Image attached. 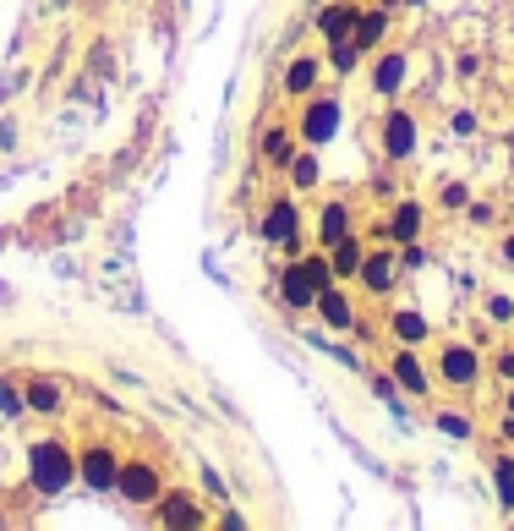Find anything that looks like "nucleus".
<instances>
[{
    "mask_svg": "<svg viewBox=\"0 0 514 531\" xmlns=\"http://www.w3.org/2000/svg\"><path fill=\"white\" fill-rule=\"evenodd\" d=\"M323 280H329V263H296V269L285 274V296L296 307H307V302H318V291H323Z\"/></svg>",
    "mask_w": 514,
    "mask_h": 531,
    "instance_id": "f257e3e1",
    "label": "nucleus"
},
{
    "mask_svg": "<svg viewBox=\"0 0 514 531\" xmlns=\"http://www.w3.org/2000/svg\"><path fill=\"white\" fill-rule=\"evenodd\" d=\"M121 493H126V499H154V493H159V477H154L148 466H126V471H121Z\"/></svg>",
    "mask_w": 514,
    "mask_h": 531,
    "instance_id": "f03ea898",
    "label": "nucleus"
},
{
    "mask_svg": "<svg viewBox=\"0 0 514 531\" xmlns=\"http://www.w3.org/2000/svg\"><path fill=\"white\" fill-rule=\"evenodd\" d=\"M83 477L93 482V488H110V482H121V477H115V460L104 455V449H93V455L83 460Z\"/></svg>",
    "mask_w": 514,
    "mask_h": 531,
    "instance_id": "7ed1b4c3",
    "label": "nucleus"
},
{
    "mask_svg": "<svg viewBox=\"0 0 514 531\" xmlns=\"http://www.w3.org/2000/svg\"><path fill=\"white\" fill-rule=\"evenodd\" d=\"M33 477H39V488H61V482H66V460L55 455V449H44V466H33Z\"/></svg>",
    "mask_w": 514,
    "mask_h": 531,
    "instance_id": "20e7f679",
    "label": "nucleus"
},
{
    "mask_svg": "<svg viewBox=\"0 0 514 531\" xmlns=\"http://www.w3.org/2000/svg\"><path fill=\"white\" fill-rule=\"evenodd\" d=\"M361 269V247L350 236H340L334 241V274H356Z\"/></svg>",
    "mask_w": 514,
    "mask_h": 531,
    "instance_id": "39448f33",
    "label": "nucleus"
},
{
    "mask_svg": "<svg viewBox=\"0 0 514 531\" xmlns=\"http://www.w3.org/2000/svg\"><path fill=\"white\" fill-rule=\"evenodd\" d=\"M356 11H350V6H334V11H323V33H334V39H345V33L350 28H356Z\"/></svg>",
    "mask_w": 514,
    "mask_h": 531,
    "instance_id": "423d86ee",
    "label": "nucleus"
},
{
    "mask_svg": "<svg viewBox=\"0 0 514 531\" xmlns=\"http://www.w3.org/2000/svg\"><path fill=\"white\" fill-rule=\"evenodd\" d=\"M323 318H329L334 329H350V302L340 291H323Z\"/></svg>",
    "mask_w": 514,
    "mask_h": 531,
    "instance_id": "0eeeda50",
    "label": "nucleus"
},
{
    "mask_svg": "<svg viewBox=\"0 0 514 531\" xmlns=\"http://www.w3.org/2000/svg\"><path fill=\"white\" fill-rule=\"evenodd\" d=\"M290 230H296V209H290V203H279V209L268 214V236H274V241H285Z\"/></svg>",
    "mask_w": 514,
    "mask_h": 531,
    "instance_id": "6e6552de",
    "label": "nucleus"
},
{
    "mask_svg": "<svg viewBox=\"0 0 514 531\" xmlns=\"http://www.w3.org/2000/svg\"><path fill=\"white\" fill-rule=\"evenodd\" d=\"M443 367H449L454 384H465V378L476 373V356H471V351H449V356H443Z\"/></svg>",
    "mask_w": 514,
    "mask_h": 531,
    "instance_id": "1a4fd4ad",
    "label": "nucleus"
},
{
    "mask_svg": "<svg viewBox=\"0 0 514 531\" xmlns=\"http://www.w3.org/2000/svg\"><path fill=\"white\" fill-rule=\"evenodd\" d=\"M389 143H394V154H405V148H411V115H400V110L389 115Z\"/></svg>",
    "mask_w": 514,
    "mask_h": 531,
    "instance_id": "9d476101",
    "label": "nucleus"
},
{
    "mask_svg": "<svg viewBox=\"0 0 514 531\" xmlns=\"http://www.w3.org/2000/svg\"><path fill=\"white\" fill-rule=\"evenodd\" d=\"M394 378H400L405 389H427V378H422V367H416V356H400V362H394Z\"/></svg>",
    "mask_w": 514,
    "mask_h": 531,
    "instance_id": "9b49d317",
    "label": "nucleus"
},
{
    "mask_svg": "<svg viewBox=\"0 0 514 531\" xmlns=\"http://www.w3.org/2000/svg\"><path fill=\"white\" fill-rule=\"evenodd\" d=\"M329 132H334V105H312L307 137H329Z\"/></svg>",
    "mask_w": 514,
    "mask_h": 531,
    "instance_id": "f8f14e48",
    "label": "nucleus"
},
{
    "mask_svg": "<svg viewBox=\"0 0 514 531\" xmlns=\"http://www.w3.org/2000/svg\"><path fill=\"white\" fill-rule=\"evenodd\" d=\"M389 280H394V263L389 258H372L367 263V285H372V291H389Z\"/></svg>",
    "mask_w": 514,
    "mask_h": 531,
    "instance_id": "ddd939ff",
    "label": "nucleus"
},
{
    "mask_svg": "<svg viewBox=\"0 0 514 531\" xmlns=\"http://www.w3.org/2000/svg\"><path fill=\"white\" fill-rule=\"evenodd\" d=\"M378 33H383V17H361V28H356L361 44H378Z\"/></svg>",
    "mask_w": 514,
    "mask_h": 531,
    "instance_id": "4468645a",
    "label": "nucleus"
},
{
    "mask_svg": "<svg viewBox=\"0 0 514 531\" xmlns=\"http://www.w3.org/2000/svg\"><path fill=\"white\" fill-rule=\"evenodd\" d=\"M312 83V61H296L290 66V88H307Z\"/></svg>",
    "mask_w": 514,
    "mask_h": 531,
    "instance_id": "2eb2a0df",
    "label": "nucleus"
},
{
    "mask_svg": "<svg viewBox=\"0 0 514 531\" xmlns=\"http://www.w3.org/2000/svg\"><path fill=\"white\" fill-rule=\"evenodd\" d=\"M296 181H318V159H312V154L296 159Z\"/></svg>",
    "mask_w": 514,
    "mask_h": 531,
    "instance_id": "dca6fc26",
    "label": "nucleus"
},
{
    "mask_svg": "<svg viewBox=\"0 0 514 531\" xmlns=\"http://www.w3.org/2000/svg\"><path fill=\"white\" fill-rule=\"evenodd\" d=\"M350 61H356V50L340 39V44H334V66H340V72H350Z\"/></svg>",
    "mask_w": 514,
    "mask_h": 531,
    "instance_id": "f3484780",
    "label": "nucleus"
},
{
    "mask_svg": "<svg viewBox=\"0 0 514 531\" xmlns=\"http://www.w3.org/2000/svg\"><path fill=\"white\" fill-rule=\"evenodd\" d=\"M378 83L389 88V83H400V61H383V72H378Z\"/></svg>",
    "mask_w": 514,
    "mask_h": 531,
    "instance_id": "a211bd4d",
    "label": "nucleus"
},
{
    "mask_svg": "<svg viewBox=\"0 0 514 531\" xmlns=\"http://www.w3.org/2000/svg\"><path fill=\"white\" fill-rule=\"evenodd\" d=\"M400 236H405V241L416 236V209H405V214H400Z\"/></svg>",
    "mask_w": 514,
    "mask_h": 531,
    "instance_id": "6ab92c4d",
    "label": "nucleus"
}]
</instances>
